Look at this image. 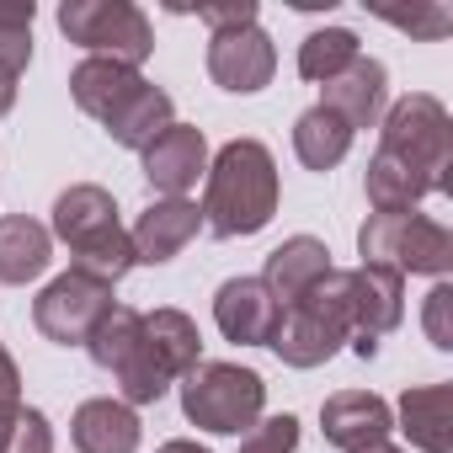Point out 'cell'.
<instances>
[{
	"instance_id": "cell-1",
	"label": "cell",
	"mask_w": 453,
	"mask_h": 453,
	"mask_svg": "<svg viewBox=\"0 0 453 453\" xmlns=\"http://www.w3.org/2000/svg\"><path fill=\"white\" fill-rule=\"evenodd\" d=\"M278 203H283V176H278V160L262 139H230V144H219V155H208L197 208L219 241L262 235L278 213Z\"/></svg>"
},
{
	"instance_id": "cell-2",
	"label": "cell",
	"mask_w": 453,
	"mask_h": 453,
	"mask_svg": "<svg viewBox=\"0 0 453 453\" xmlns=\"http://www.w3.org/2000/svg\"><path fill=\"white\" fill-rule=\"evenodd\" d=\"M379 155L411 165L432 192H453V118L432 91L400 96L379 118Z\"/></svg>"
},
{
	"instance_id": "cell-3",
	"label": "cell",
	"mask_w": 453,
	"mask_h": 453,
	"mask_svg": "<svg viewBox=\"0 0 453 453\" xmlns=\"http://www.w3.org/2000/svg\"><path fill=\"white\" fill-rule=\"evenodd\" d=\"M363 267H389L400 278H448L453 273V230L432 213H368L357 230Z\"/></svg>"
},
{
	"instance_id": "cell-4",
	"label": "cell",
	"mask_w": 453,
	"mask_h": 453,
	"mask_svg": "<svg viewBox=\"0 0 453 453\" xmlns=\"http://www.w3.org/2000/svg\"><path fill=\"white\" fill-rule=\"evenodd\" d=\"M352 342V315H347V273L331 267L299 304H288L273 326V352L288 368H320Z\"/></svg>"
},
{
	"instance_id": "cell-5",
	"label": "cell",
	"mask_w": 453,
	"mask_h": 453,
	"mask_svg": "<svg viewBox=\"0 0 453 453\" xmlns=\"http://www.w3.org/2000/svg\"><path fill=\"white\" fill-rule=\"evenodd\" d=\"M267 411V379L241 363H197L181 379V416L213 437H246Z\"/></svg>"
},
{
	"instance_id": "cell-6",
	"label": "cell",
	"mask_w": 453,
	"mask_h": 453,
	"mask_svg": "<svg viewBox=\"0 0 453 453\" xmlns=\"http://www.w3.org/2000/svg\"><path fill=\"white\" fill-rule=\"evenodd\" d=\"M59 33L75 49H86V59H118L128 70H139L155 54V27L134 0H65Z\"/></svg>"
},
{
	"instance_id": "cell-7",
	"label": "cell",
	"mask_w": 453,
	"mask_h": 453,
	"mask_svg": "<svg viewBox=\"0 0 453 453\" xmlns=\"http://www.w3.org/2000/svg\"><path fill=\"white\" fill-rule=\"evenodd\" d=\"M112 288L91 283L81 273H59L38 299H33V326L54 342V347H86V336L102 326V315L112 310Z\"/></svg>"
},
{
	"instance_id": "cell-8",
	"label": "cell",
	"mask_w": 453,
	"mask_h": 453,
	"mask_svg": "<svg viewBox=\"0 0 453 453\" xmlns=\"http://www.w3.org/2000/svg\"><path fill=\"white\" fill-rule=\"evenodd\" d=\"M278 75V43L262 22L230 27V33H208V81L230 96H257Z\"/></svg>"
},
{
	"instance_id": "cell-9",
	"label": "cell",
	"mask_w": 453,
	"mask_h": 453,
	"mask_svg": "<svg viewBox=\"0 0 453 453\" xmlns=\"http://www.w3.org/2000/svg\"><path fill=\"white\" fill-rule=\"evenodd\" d=\"M347 315H352V352L373 357L379 336L405 320V278L389 267H352L347 273Z\"/></svg>"
},
{
	"instance_id": "cell-10",
	"label": "cell",
	"mask_w": 453,
	"mask_h": 453,
	"mask_svg": "<svg viewBox=\"0 0 453 453\" xmlns=\"http://www.w3.org/2000/svg\"><path fill=\"white\" fill-rule=\"evenodd\" d=\"M139 160H144V181L160 197H187L208 176V139L197 123H171L160 139L139 150Z\"/></svg>"
},
{
	"instance_id": "cell-11",
	"label": "cell",
	"mask_w": 453,
	"mask_h": 453,
	"mask_svg": "<svg viewBox=\"0 0 453 453\" xmlns=\"http://www.w3.org/2000/svg\"><path fill=\"white\" fill-rule=\"evenodd\" d=\"M197 230H203V208H197L192 197H155V203L134 219V230H128L134 262L165 267V262H176V257L197 241Z\"/></svg>"
},
{
	"instance_id": "cell-12",
	"label": "cell",
	"mask_w": 453,
	"mask_h": 453,
	"mask_svg": "<svg viewBox=\"0 0 453 453\" xmlns=\"http://www.w3.org/2000/svg\"><path fill=\"white\" fill-rule=\"evenodd\" d=\"M320 107L336 112L352 134L357 128H379V118L389 112V70L368 54H357L336 81L320 86Z\"/></svg>"
},
{
	"instance_id": "cell-13",
	"label": "cell",
	"mask_w": 453,
	"mask_h": 453,
	"mask_svg": "<svg viewBox=\"0 0 453 453\" xmlns=\"http://www.w3.org/2000/svg\"><path fill=\"white\" fill-rule=\"evenodd\" d=\"M320 432H326L331 448L357 453V448H368V442H389L395 411H389V400L373 395V389H336V395L320 405Z\"/></svg>"
},
{
	"instance_id": "cell-14",
	"label": "cell",
	"mask_w": 453,
	"mask_h": 453,
	"mask_svg": "<svg viewBox=\"0 0 453 453\" xmlns=\"http://www.w3.org/2000/svg\"><path fill=\"white\" fill-rule=\"evenodd\" d=\"M278 315L283 310L262 288V278H230V283H219V294H213V326H219L224 342H235V347H267Z\"/></svg>"
},
{
	"instance_id": "cell-15",
	"label": "cell",
	"mask_w": 453,
	"mask_h": 453,
	"mask_svg": "<svg viewBox=\"0 0 453 453\" xmlns=\"http://www.w3.org/2000/svg\"><path fill=\"white\" fill-rule=\"evenodd\" d=\"M123 230V219H118V197L96 181H75L54 197V224H49V235L65 246V251H81L102 235Z\"/></svg>"
},
{
	"instance_id": "cell-16",
	"label": "cell",
	"mask_w": 453,
	"mask_h": 453,
	"mask_svg": "<svg viewBox=\"0 0 453 453\" xmlns=\"http://www.w3.org/2000/svg\"><path fill=\"white\" fill-rule=\"evenodd\" d=\"M326 273H331V246L315 241V235H288L283 246L267 251V262H262V288L278 299V310H288V304H299Z\"/></svg>"
},
{
	"instance_id": "cell-17",
	"label": "cell",
	"mask_w": 453,
	"mask_h": 453,
	"mask_svg": "<svg viewBox=\"0 0 453 453\" xmlns=\"http://www.w3.org/2000/svg\"><path fill=\"white\" fill-rule=\"evenodd\" d=\"M389 411L416 453H453V384H416Z\"/></svg>"
},
{
	"instance_id": "cell-18",
	"label": "cell",
	"mask_w": 453,
	"mask_h": 453,
	"mask_svg": "<svg viewBox=\"0 0 453 453\" xmlns=\"http://www.w3.org/2000/svg\"><path fill=\"white\" fill-rule=\"evenodd\" d=\"M139 411L112 400V395H96V400H81V411L70 416V442L75 453H139Z\"/></svg>"
},
{
	"instance_id": "cell-19",
	"label": "cell",
	"mask_w": 453,
	"mask_h": 453,
	"mask_svg": "<svg viewBox=\"0 0 453 453\" xmlns=\"http://www.w3.org/2000/svg\"><path fill=\"white\" fill-rule=\"evenodd\" d=\"M54 262V235L49 224L27 219V213H6L0 219V283L6 288H27L49 273Z\"/></svg>"
},
{
	"instance_id": "cell-20",
	"label": "cell",
	"mask_w": 453,
	"mask_h": 453,
	"mask_svg": "<svg viewBox=\"0 0 453 453\" xmlns=\"http://www.w3.org/2000/svg\"><path fill=\"white\" fill-rule=\"evenodd\" d=\"M176 123V107H171V91H160L155 81H139L107 118H102V128H107V139L112 144H123V150H144L150 139H160L165 128Z\"/></svg>"
},
{
	"instance_id": "cell-21",
	"label": "cell",
	"mask_w": 453,
	"mask_h": 453,
	"mask_svg": "<svg viewBox=\"0 0 453 453\" xmlns=\"http://www.w3.org/2000/svg\"><path fill=\"white\" fill-rule=\"evenodd\" d=\"M144 347L155 352V363L165 368L171 384H181L197 363H203V336H197V320L187 310H150L144 315Z\"/></svg>"
},
{
	"instance_id": "cell-22",
	"label": "cell",
	"mask_w": 453,
	"mask_h": 453,
	"mask_svg": "<svg viewBox=\"0 0 453 453\" xmlns=\"http://www.w3.org/2000/svg\"><path fill=\"white\" fill-rule=\"evenodd\" d=\"M139 81H144V75L128 70V65H118V59H81V65L70 70V96H75V107H81L86 118L102 123Z\"/></svg>"
},
{
	"instance_id": "cell-23",
	"label": "cell",
	"mask_w": 453,
	"mask_h": 453,
	"mask_svg": "<svg viewBox=\"0 0 453 453\" xmlns=\"http://www.w3.org/2000/svg\"><path fill=\"white\" fill-rule=\"evenodd\" d=\"M352 128L336 118V112H326L320 102L310 107V112H299V123H294V155H299V165L304 171H336L347 155H352Z\"/></svg>"
},
{
	"instance_id": "cell-24",
	"label": "cell",
	"mask_w": 453,
	"mask_h": 453,
	"mask_svg": "<svg viewBox=\"0 0 453 453\" xmlns=\"http://www.w3.org/2000/svg\"><path fill=\"white\" fill-rule=\"evenodd\" d=\"M363 192H368V208H373V213H411L421 197H432V187H426L411 165H400V160H389V155H373V160H368Z\"/></svg>"
},
{
	"instance_id": "cell-25",
	"label": "cell",
	"mask_w": 453,
	"mask_h": 453,
	"mask_svg": "<svg viewBox=\"0 0 453 453\" xmlns=\"http://www.w3.org/2000/svg\"><path fill=\"white\" fill-rule=\"evenodd\" d=\"M357 54H363V43H357L352 27H315V33L299 43V75H304L310 86H326V81H336Z\"/></svg>"
},
{
	"instance_id": "cell-26",
	"label": "cell",
	"mask_w": 453,
	"mask_h": 453,
	"mask_svg": "<svg viewBox=\"0 0 453 453\" xmlns=\"http://www.w3.org/2000/svg\"><path fill=\"white\" fill-rule=\"evenodd\" d=\"M33 22H38L33 0L0 6V81H22V70L33 65Z\"/></svg>"
},
{
	"instance_id": "cell-27",
	"label": "cell",
	"mask_w": 453,
	"mask_h": 453,
	"mask_svg": "<svg viewBox=\"0 0 453 453\" xmlns=\"http://www.w3.org/2000/svg\"><path fill=\"white\" fill-rule=\"evenodd\" d=\"M139 326H144V315H139V310H128V304H112V310L102 315V326L86 336V352H91V363L112 373V368L128 357V347L139 342Z\"/></svg>"
},
{
	"instance_id": "cell-28",
	"label": "cell",
	"mask_w": 453,
	"mask_h": 453,
	"mask_svg": "<svg viewBox=\"0 0 453 453\" xmlns=\"http://www.w3.org/2000/svg\"><path fill=\"white\" fill-rule=\"evenodd\" d=\"M379 17H384L389 27H400V33L421 38V43H437V38H448V33H453V12H448V6H437V0H426V6H411V12H384V6H379Z\"/></svg>"
},
{
	"instance_id": "cell-29",
	"label": "cell",
	"mask_w": 453,
	"mask_h": 453,
	"mask_svg": "<svg viewBox=\"0 0 453 453\" xmlns=\"http://www.w3.org/2000/svg\"><path fill=\"white\" fill-rule=\"evenodd\" d=\"M299 448V416H262L246 437H241V453H294Z\"/></svg>"
},
{
	"instance_id": "cell-30",
	"label": "cell",
	"mask_w": 453,
	"mask_h": 453,
	"mask_svg": "<svg viewBox=\"0 0 453 453\" xmlns=\"http://www.w3.org/2000/svg\"><path fill=\"white\" fill-rule=\"evenodd\" d=\"M448 310H453V283L437 278L432 294H426V304H421V331H426V342L437 352H453V320H448Z\"/></svg>"
},
{
	"instance_id": "cell-31",
	"label": "cell",
	"mask_w": 453,
	"mask_h": 453,
	"mask_svg": "<svg viewBox=\"0 0 453 453\" xmlns=\"http://www.w3.org/2000/svg\"><path fill=\"white\" fill-rule=\"evenodd\" d=\"M6 453H54V426L38 405H22L17 411V432H12V448Z\"/></svg>"
},
{
	"instance_id": "cell-32",
	"label": "cell",
	"mask_w": 453,
	"mask_h": 453,
	"mask_svg": "<svg viewBox=\"0 0 453 453\" xmlns=\"http://www.w3.org/2000/svg\"><path fill=\"white\" fill-rule=\"evenodd\" d=\"M262 17L257 0H230V6H197V22L208 33H230V27H251Z\"/></svg>"
},
{
	"instance_id": "cell-33",
	"label": "cell",
	"mask_w": 453,
	"mask_h": 453,
	"mask_svg": "<svg viewBox=\"0 0 453 453\" xmlns=\"http://www.w3.org/2000/svg\"><path fill=\"white\" fill-rule=\"evenodd\" d=\"M0 405H22V368L6 352V342H0Z\"/></svg>"
},
{
	"instance_id": "cell-34",
	"label": "cell",
	"mask_w": 453,
	"mask_h": 453,
	"mask_svg": "<svg viewBox=\"0 0 453 453\" xmlns=\"http://www.w3.org/2000/svg\"><path fill=\"white\" fill-rule=\"evenodd\" d=\"M17 411H22V405H0V453L12 448V432H17Z\"/></svg>"
},
{
	"instance_id": "cell-35",
	"label": "cell",
	"mask_w": 453,
	"mask_h": 453,
	"mask_svg": "<svg viewBox=\"0 0 453 453\" xmlns=\"http://www.w3.org/2000/svg\"><path fill=\"white\" fill-rule=\"evenodd\" d=\"M155 453H213V448H203V442H192V437H171V442H160Z\"/></svg>"
},
{
	"instance_id": "cell-36",
	"label": "cell",
	"mask_w": 453,
	"mask_h": 453,
	"mask_svg": "<svg viewBox=\"0 0 453 453\" xmlns=\"http://www.w3.org/2000/svg\"><path fill=\"white\" fill-rule=\"evenodd\" d=\"M17 107V81H0V118Z\"/></svg>"
},
{
	"instance_id": "cell-37",
	"label": "cell",
	"mask_w": 453,
	"mask_h": 453,
	"mask_svg": "<svg viewBox=\"0 0 453 453\" xmlns=\"http://www.w3.org/2000/svg\"><path fill=\"white\" fill-rule=\"evenodd\" d=\"M357 453H411V448H395V442H368V448H357Z\"/></svg>"
}]
</instances>
